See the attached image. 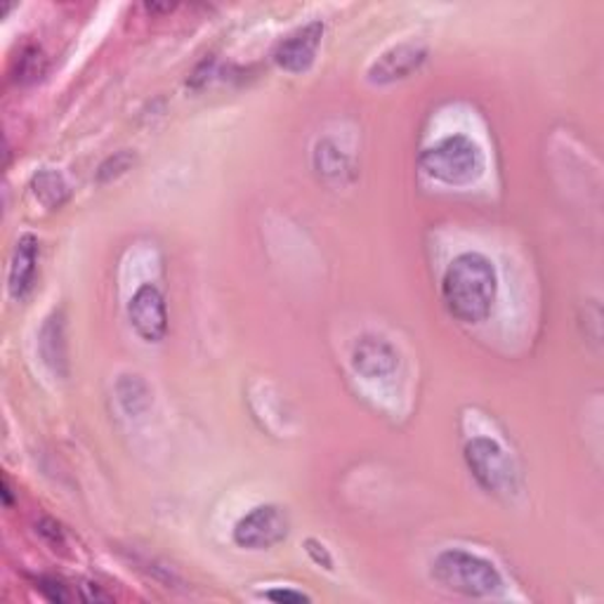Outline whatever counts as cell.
Masks as SVG:
<instances>
[{
	"label": "cell",
	"instance_id": "6da1fadb",
	"mask_svg": "<svg viewBox=\"0 0 604 604\" xmlns=\"http://www.w3.org/2000/svg\"><path fill=\"white\" fill-rule=\"evenodd\" d=\"M499 293L496 267L482 253H460L441 279V298L454 320L480 324L494 310Z\"/></svg>",
	"mask_w": 604,
	"mask_h": 604
},
{
	"label": "cell",
	"instance_id": "7a4b0ae2",
	"mask_svg": "<svg viewBox=\"0 0 604 604\" xmlns=\"http://www.w3.org/2000/svg\"><path fill=\"white\" fill-rule=\"evenodd\" d=\"M421 168L427 178L441 184L466 187L482 178L484 154L474 139L466 135H451L421 154Z\"/></svg>",
	"mask_w": 604,
	"mask_h": 604
},
{
	"label": "cell",
	"instance_id": "3957f363",
	"mask_svg": "<svg viewBox=\"0 0 604 604\" xmlns=\"http://www.w3.org/2000/svg\"><path fill=\"white\" fill-rule=\"evenodd\" d=\"M433 577L447 591L468 597L496 595L503 585L499 569L468 550H444L433 562Z\"/></svg>",
	"mask_w": 604,
	"mask_h": 604
},
{
	"label": "cell",
	"instance_id": "277c9868",
	"mask_svg": "<svg viewBox=\"0 0 604 604\" xmlns=\"http://www.w3.org/2000/svg\"><path fill=\"white\" fill-rule=\"evenodd\" d=\"M466 463L484 491L507 496L515 491V470L501 444L489 437H474L466 447Z\"/></svg>",
	"mask_w": 604,
	"mask_h": 604
},
{
	"label": "cell",
	"instance_id": "5b68a950",
	"mask_svg": "<svg viewBox=\"0 0 604 604\" xmlns=\"http://www.w3.org/2000/svg\"><path fill=\"white\" fill-rule=\"evenodd\" d=\"M291 532V519L279 505H258L236 522L234 544L246 550H269L283 544Z\"/></svg>",
	"mask_w": 604,
	"mask_h": 604
},
{
	"label": "cell",
	"instance_id": "8992f818",
	"mask_svg": "<svg viewBox=\"0 0 604 604\" xmlns=\"http://www.w3.org/2000/svg\"><path fill=\"white\" fill-rule=\"evenodd\" d=\"M133 331L145 343H161L168 333V310L161 291L152 283L139 286L128 302Z\"/></svg>",
	"mask_w": 604,
	"mask_h": 604
},
{
	"label": "cell",
	"instance_id": "52a82bcc",
	"mask_svg": "<svg viewBox=\"0 0 604 604\" xmlns=\"http://www.w3.org/2000/svg\"><path fill=\"white\" fill-rule=\"evenodd\" d=\"M427 59V45L421 41H404L396 43L380 55L369 67V83L373 86H390L404 81L411 74H416Z\"/></svg>",
	"mask_w": 604,
	"mask_h": 604
},
{
	"label": "cell",
	"instance_id": "ba28073f",
	"mask_svg": "<svg viewBox=\"0 0 604 604\" xmlns=\"http://www.w3.org/2000/svg\"><path fill=\"white\" fill-rule=\"evenodd\" d=\"M324 38V24L322 22H312L307 26H302L289 38H283L275 53V61L289 74H302L307 71L314 65L316 51H320Z\"/></svg>",
	"mask_w": 604,
	"mask_h": 604
},
{
	"label": "cell",
	"instance_id": "9c48e42d",
	"mask_svg": "<svg viewBox=\"0 0 604 604\" xmlns=\"http://www.w3.org/2000/svg\"><path fill=\"white\" fill-rule=\"evenodd\" d=\"M400 367V355L383 336H361L353 347V369L367 380L390 378Z\"/></svg>",
	"mask_w": 604,
	"mask_h": 604
},
{
	"label": "cell",
	"instance_id": "30bf717a",
	"mask_svg": "<svg viewBox=\"0 0 604 604\" xmlns=\"http://www.w3.org/2000/svg\"><path fill=\"white\" fill-rule=\"evenodd\" d=\"M38 353L53 376L65 378L69 373V353H67V328L65 314L59 310L47 316L38 333Z\"/></svg>",
	"mask_w": 604,
	"mask_h": 604
},
{
	"label": "cell",
	"instance_id": "8fae6325",
	"mask_svg": "<svg viewBox=\"0 0 604 604\" xmlns=\"http://www.w3.org/2000/svg\"><path fill=\"white\" fill-rule=\"evenodd\" d=\"M38 275V242L36 236L24 234L20 236L18 248H14L12 265H10V295L14 300H26L29 293L34 291Z\"/></svg>",
	"mask_w": 604,
	"mask_h": 604
},
{
	"label": "cell",
	"instance_id": "7c38bea8",
	"mask_svg": "<svg viewBox=\"0 0 604 604\" xmlns=\"http://www.w3.org/2000/svg\"><path fill=\"white\" fill-rule=\"evenodd\" d=\"M31 189H34V197L45 205V209H51V211L61 209V205H65L69 199V187H67L65 178H61L57 170H51V168H45L34 175V180H31Z\"/></svg>",
	"mask_w": 604,
	"mask_h": 604
},
{
	"label": "cell",
	"instance_id": "4fadbf2b",
	"mask_svg": "<svg viewBox=\"0 0 604 604\" xmlns=\"http://www.w3.org/2000/svg\"><path fill=\"white\" fill-rule=\"evenodd\" d=\"M314 168L324 180L343 182V178L349 172V161L331 139H322L314 152Z\"/></svg>",
	"mask_w": 604,
	"mask_h": 604
},
{
	"label": "cell",
	"instance_id": "5bb4252c",
	"mask_svg": "<svg viewBox=\"0 0 604 604\" xmlns=\"http://www.w3.org/2000/svg\"><path fill=\"white\" fill-rule=\"evenodd\" d=\"M116 392L121 406L125 409V413H131V416H139V413L152 404V392L142 383L139 376H123Z\"/></svg>",
	"mask_w": 604,
	"mask_h": 604
},
{
	"label": "cell",
	"instance_id": "9a60e30c",
	"mask_svg": "<svg viewBox=\"0 0 604 604\" xmlns=\"http://www.w3.org/2000/svg\"><path fill=\"white\" fill-rule=\"evenodd\" d=\"M133 164H135V156H133L131 152H119V154H114V156H109L107 161L100 166L98 180H100V182L116 180V178H121L123 172H128Z\"/></svg>",
	"mask_w": 604,
	"mask_h": 604
},
{
	"label": "cell",
	"instance_id": "2e32d148",
	"mask_svg": "<svg viewBox=\"0 0 604 604\" xmlns=\"http://www.w3.org/2000/svg\"><path fill=\"white\" fill-rule=\"evenodd\" d=\"M43 53L38 51V47H29V51L22 53L20 57V69H18V78L20 81H31V78H38L43 74Z\"/></svg>",
	"mask_w": 604,
	"mask_h": 604
},
{
	"label": "cell",
	"instance_id": "e0dca14e",
	"mask_svg": "<svg viewBox=\"0 0 604 604\" xmlns=\"http://www.w3.org/2000/svg\"><path fill=\"white\" fill-rule=\"evenodd\" d=\"M265 597L277 602V604H305V602H310L307 595H302L298 591H289V588H277V591H267Z\"/></svg>",
	"mask_w": 604,
	"mask_h": 604
},
{
	"label": "cell",
	"instance_id": "ac0fdd59",
	"mask_svg": "<svg viewBox=\"0 0 604 604\" xmlns=\"http://www.w3.org/2000/svg\"><path fill=\"white\" fill-rule=\"evenodd\" d=\"M38 588H41V593H43L47 600H53V602H65V600H69V595H67V591H65V585H61V583L55 581V579H41Z\"/></svg>",
	"mask_w": 604,
	"mask_h": 604
},
{
	"label": "cell",
	"instance_id": "d6986e66",
	"mask_svg": "<svg viewBox=\"0 0 604 604\" xmlns=\"http://www.w3.org/2000/svg\"><path fill=\"white\" fill-rule=\"evenodd\" d=\"M305 546H307V555H310V558H312L316 564L324 567V569H333V560H331V555H328V550L320 544V540L310 538Z\"/></svg>",
	"mask_w": 604,
	"mask_h": 604
},
{
	"label": "cell",
	"instance_id": "ffe728a7",
	"mask_svg": "<svg viewBox=\"0 0 604 604\" xmlns=\"http://www.w3.org/2000/svg\"><path fill=\"white\" fill-rule=\"evenodd\" d=\"M3 496H5V505H12V491H10L8 480H3Z\"/></svg>",
	"mask_w": 604,
	"mask_h": 604
}]
</instances>
